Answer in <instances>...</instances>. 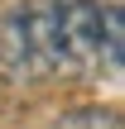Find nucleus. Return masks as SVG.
Returning a JSON list of instances; mask_svg holds the SVG:
<instances>
[{
	"instance_id": "1",
	"label": "nucleus",
	"mask_w": 125,
	"mask_h": 129,
	"mask_svg": "<svg viewBox=\"0 0 125 129\" xmlns=\"http://www.w3.org/2000/svg\"><path fill=\"white\" fill-rule=\"evenodd\" d=\"M48 14H53V38H58V72H92V67H101L92 0H48Z\"/></svg>"
},
{
	"instance_id": "2",
	"label": "nucleus",
	"mask_w": 125,
	"mask_h": 129,
	"mask_svg": "<svg viewBox=\"0 0 125 129\" xmlns=\"http://www.w3.org/2000/svg\"><path fill=\"white\" fill-rule=\"evenodd\" d=\"M43 77L34 53V5H14L0 14V86H34Z\"/></svg>"
},
{
	"instance_id": "3",
	"label": "nucleus",
	"mask_w": 125,
	"mask_h": 129,
	"mask_svg": "<svg viewBox=\"0 0 125 129\" xmlns=\"http://www.w3.org/2000/svg\"><path fill=\"white\" fill-rule=\"evenodd\" d=\"M96 10V48H101V62L111 72H120V57H125V10L120 0H92Z\"/></svg>"
},
{
	"instance_id": "4",
	"label": "nucleus",
	"mask_w": 125,
	"mask_h": 129,
	"mask_svg": "<svg viewBox=\"0 0 125 129\" xmlns=\"http://www.w3.org/2000/svg\"><path fill=\"white\" fill-rule=\"evenodd\" d=\"M58 129H120V115L111 105H77L58 115Z\"/></svg>"
}]
</instances>
